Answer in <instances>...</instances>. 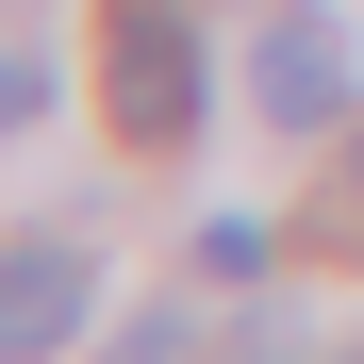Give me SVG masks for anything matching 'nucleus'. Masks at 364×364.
<instances>
[{
  "mask_svg": "<svg viewBox=\"0 0 364 364\" xmlns=\"http://www.w3.org/2000/svg\"><path fill=\"white\" fill-rule=\"evenodd\" d=\"M100 83H116V133L133 149L199 133V33H182V0H116L100 17Z\"/></svg>",
  "mask_w": 364,
  "mask_h": 364,
  "instance_id": "1",
  "label": "nucleus"
},
{
  "mask_svg": "<svg viewBox=\"0 0 364 364\" xmlns=\"http://www.w3.org/2000/svg\"><path fill=\"white\" fill-rule=\"evenodd\" d=\"M100 315V249L83 232H17V249H0V364H50Z\"/></svg>",
  "mask_w": 364,
  "mask_h": 364,
  "instance_id": "2",
  "label": "nucleus"
},
{
  "mask_svg": "<svg viewBox=\"0 0 364 364\" xmlns=\"http://www.w3.org/2000/svg\"><path fill=\"white\" fill-rule=\"evenodd\" d=\"M17 116H50V67H33V50H0V133H17Z\"/></svg>",
  "mask_w": 364,
  "mask_h": 364,
  "instance_id": "7",
  "label": "nucleus"
},
{
  "mask_svg": "<svg viewBox=\"0 0 364 364\" xmlns=\"http://www.w3.org/2000/svg\"><path fill=\"white\" fill-rule=\"evenodd\" d=\"M232 364H315V331H298V315H249V348H232Z\"/></svg>",
  "mask_w": 364,
  "mask_h": 364,
  "instance_id": "8",
  "label": "nucleus"
},
{
  "mask_svg": "<svg viewBox=\"0 0 364 364\" xmlns=\"http://www.w3.org/2000/svg\"><path fill=\"white\" fill-rule=\"evenodd\" d=\"M116 364H199V331H182V315H133V331H116Z\"/></svg>",
  "mask_w": 364,
  "mask_h": 364,
  "instance_id": "6",
  "label": "nucleus"
},
{
  "mask_svg": "<svg viewBox=\"0 0 364 364\" xmlns=\"http://www.w3.org/2000/svg\"><path fill=\"white\" fill-rule=\"evenodd\" d=\"M249 100L282 116V133H348V33H331V17H265Z\"/></svg>",
  "mask_w": 364,
  "mask_h": 364,
  "instance_id": "3",
  "label": "nucleus"
},
{
  "mask_svg": "<svg viewBox=\"0 0 364 364\" xmlns=\"http://www.w3.org/2000/svg\"><path fill=\"white\" fill-rule=\"evenodd\" d=\"M265 249H282L265 215H215V232H199V265H215V282H265Z\"/></svg>",
  "mask_w": 364,
  "mask_h": 364,
  "instance_id": "5",
  "label": "nucleus"
},
{
  "mask_svg": "<svg viewBox=\"0 0 364 364\" xmlns=\"http://www.w3.org/2000/svg\"><path fill=\"white\" fill-rule=\"evenodd\" d=\"M315 249L364 265V116H348V149H331V182H315Z\"/></svg>",
  "mask_w": 364,
  "mask_h": 364,
  "instance_id": "4",
  "label": "nucleus"
}]
</instances>
